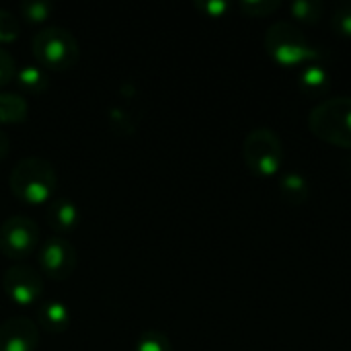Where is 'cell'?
Returning a JSON list of instances; mask_svg holds the SVG:
<instances>
[{
    "instance_id": "1",
    "label": "cell",
    "mask_w": 351,
    "mask_h": 351,
    "mask_svg": "<svg viewBox=\"0 0 351 351\" xmlns=\"http://www.w3.org/2000/svg\"><path fill=\"white\" fill-rule=\"evenodd\" d=\"M8 187L23 204L43 206L53 199L58 189V173L47 158L25 156L12 167L8 175Z\"/></svg>"
},
{
    "instance_id": "2",
    "label": "cell",
    "mask_w": 351,
    "mask_h": 351,
    "mask_svg": "<svg viewBox=\"0 0 351 351\" xmlns=\"http://www.w3.org/2000/svg\"><path fill=\"white\" fill-rule=\"evenodd\" d=\"M265 49L267 56L284 68H304L308 64H317L323 56V51L311 43L302 29L290 21H276L274 25L267 27Z\"/></svg>"
},
{
    "instance_id": "3",
    "label": "cell",
    "mask_w": 351,
    "mask_h": 351,
    "mask_svg": "<svg viewBox=\"0 0 351 351\" xmlns=\"http://www.w3.org/2000/svg\"><path fill=\"white\" fill-rule=\"evenodd\" d=\"M308 128L319 140L351 150V97H333L317 103L308 113Z\"/></svg>"
},
{
    "instance_id": "4",
    "label": "cell",
    "mask_w": 351,
    "mask_h": 351,
    "mask_svg": "<svg viewBox=\"0 0 351 351\" xmlns=\"http://www.w3.org/2000/svg\"><path fill=\"white\" fill-rule=\"evenodd\" d=\"M31 49L37 64L43 70L66 72L72 70L80 58V47L76 37L64 27H43L31 39Z\"/></svg>"
},
{
    "instance_id": "5",
    "label": "cell",
    "mask_w": 351,
    "mask_h": 351,
    "mask_svg": "<svg viewBox=\"0 0 351 351\" xmlns=\"http://www.w3.org/2000/svg\"><path fill=\"white\" fill-rule=\"evenodd\" d=\"M286 152L280 136L271 128H255L243 142V160L259 179H271L280 173Z\"/></svg>"
},
{
    "instance_id": "6",
    "label": "cell",
    "mask_w": 351,
    "mask_h": 351,
    "mask_svg": "<svg viewBox=\"0 0 351 351\" xmlns=\"http://www.w3.org/2000/svg\"><path fill=\"white\" fill-rule=\"evenodd\" d=\"M39 245V226L33 218L14 214L0 224V253L10 261H23Z\"/></svg>"
},
{
    "instance_id": "7",
    "label": "cell",
    "mask_w": 351,
    "mask_h": 351,
    "mask_svg": "<svg viewBox=\"0 0 351 351\" xmlns=\"http://www.w3.org/2000/svg\"><path fill=\"white\" fill-rule=\"evenodd\" d=\"M2 288L14 306L29 308L43 296V276L27 263H14L2 276Z\"/></svg>"
},
{
    "instance_id": "8",
    "label": "cell",
    "mask_w": 351,
    "mask_h": 351,
    "mask_svg": "<svg viewBox=\"0 0 351 351\" xmlns=\"http://www.w3.org/2000/svg\"><path fill=\"white\" fill-rule=\"evenodd\" d=\"M41 276L53 282H66L76 269V249L66 237L47 239L37 253Z\"/></svg>"
},
{
    "instance_id": "9",
    "label": "cell",
    "mask_w": 351,
    "mask_h": 351,
    "mask_svg": "<svg viewBox=\"0 0 351 351\" xmlns=\"http://www.w3.org/2000/svg\"><path fill=\"white\" fill-rule=\"evenodd\" d=\"M39 327L27 317H10L0 323V351H37Z\"/></svg>"
},
{
    "instance_id": "10",
    "label": "cell",
    "mask_w": 351,
    "mask_h": 351,
    "mask_svg": "<svg viewBox=\"0 0 351 351\" xmlns=\"http://www.w3.org/2000/svg\"><path fill=\"white\" fill-rule=\"evenodd\" d=\"M47 224L56 232V237H64L74 232L80 226V210L70 197H53L47 204Z\"/></svg>"
},
{
    "instance_id": "11",
    "label": "cell",
    "mask_w": 351,
    "mask_h": 351,
    "mask_svg": "<svg viewBox=\"0 0 351 351\" xmlns=\"http://www.w3.org/2000/svg\"><path fill=\"white\" fill-rule=\"evenodd\" d=\"M37 321L49 333H64L70 327V308L62 300H43L37 308Z\"/></svg>"
},
{
    "instance_id": "12",
    "label": "cell",
    "mask_w": 351,
    "mask_h": 351,
    "mask_svg": "<svg viewBox=\"0 0 351 351\" xmlns=\"http://www.w3.org/2000/svg\"><path fill=\"white\" fill-rule=\"evenodd\" d=\"M29 115V103L23 95L0 93V125L23 123Z\"/></svg>"
},
{
    "instance_id": "13",
    "label": "cell",
    "mask_w": 351,
    "mask_h": 351,
    "mask_svg": "<svg viewBox=\"0 0 351 351\" xmlns=\"http://www.w3.org/2000/svg\"><path fill=\"white\" fill-rule=\"evenodd\" d=\"M16 84L31 95H41L49 88V78H47V70H43L39 64H25L21 68H16V76H14Z\"/></svg>"
},
{
    "instance_id": "14",
    "label": "cell",
    "mask_w": 351,
    "mask_h": 351,
    "mask_svg": "<svg viewBox=\"0 0 351 351\" xmlns=\"http://www.w3.org/2000/svg\"><path fill=\"white\" fill-rule=\"evenodd\" d=\"M280 193L282 197L292 204V206H300L311 197V185L306 181L304 175L300 173H288L280 179Z\"/></svg>"
},
{
    "instance_id": "15",
    "label": "cell",
    "mask_w": 351,
    "mask_h": 351,
    "mask_svg": "<svg viewBox=\"0 0 351 351\" xmlns=\"http://www.w3.org/2000/svg\"><path fill=\"white\" fill-rule=\"evenodd\" d=\"M300 86L306 93H325L331 86V76L329 72L321 66V64H308L300 70Z\"/></svg>"
},
{
    "instance_id": "16",
    "label": "cell",
    "mask_w": 351,
    "mask_h": 351,
    "mask_svg": "<svg viewBox=\"0 0 351 351\" xmlns=\"http://www.w3.org/2000/svg\"><path fill=\"white\" fill-rule=\"evenodd\" d=\"M288 10L298 23L317 25L325 14V4L319 0H296L292 4H288Z\"/></svg>"
},
{
    "instance_id": "17",
    "label": "cell",
    "mask_w": 351,
    "mask_h": 351,
    "mask_svg": "<svg viewBox=\"0 0 351 351\" xmlns=\"http://www.w3.org/2000/svg\"><path fill=\"white\" fill-rule=\"evenodd\" d=\"M134 351H173V343L160 329H146L138 337Z\"/></svg>"
},
{
    "instance_id": "18",
    "label": "cell",
    "mask_w": 351,
    "mask_h": 351,
    "mask_svg": "<svg viewBox=\"0 0 351 351\" xmlns=\"http://www.w3.org/2000/svg\"><path fill=\"white\" fill-rule=\"evenodd\" d=\"M19 12L27 23H43L53 12V4L47 0H25L19 4Z\"/></svg>"
},
{
    "instance_id": "19",
    "label": "cell",
    "mask_w": 351,
    "mask_h": 351,
    "mask_svg": "<svg viewBox=\"0 0 351 351\" xmlns=\"http://www.w3.org/2000/svg\"><path fill=\"white\" fill-rule=\"evenodd\" d=\"M239 8L247 16H269L282 8V2H278V0H255V2L247 0V2H241Z\"/></svg>"
},
{
    "instance_id": "20",
    "label": "cell",
    "mask_w": 351,
    "mask_h": 351,
    "mask_svg": "<svg viewBox=\"0 0 351 351\" xmlns=\"http://www.w3.org/2000/svg\"><path fill=\"white\" fill-rule=\"evenodd\" d=\"M21 33V25H19V19L6 10V8H0V43H12Z\"/></svg>"
},
{
    "instance_id": "21",
    "label": "cell",
    "mask_w": 351,
    "mask_h": 351,
    "mask_svg": "<svg viewBox=\"0 0 351 351\" xmlns=\"http://www.w3.org/2000/svg\"><path fill=\"white\" fill-rule=\"evenodd\" d=\"M331 25L341 37L351 39V2H341L335 8V12L331 16Z\"/></svg>"
},
{
    "instance_id": "22",
    "label": "cell",
    "mask_w": 351,
    "mask_h": 351,
    "mask_svg": "<svg viewBox=\"0 0 351 351\" xmlns=\"http://www.w3.org/2000/svg\"><path fill=\"white\" fill-rule=\"evenodd\" d=\"M14 76H16V62L6 49L0 47V86L10 84Z\"/></svg>"
},
{
    "instance_id": "23",
    "label": "cell",
    "mask_w": 351,
    "mask_h": 351,
    "mask_svg": "<svg viewBox=\"0 0 351 351\" xmlns=\"http://www.w3.org/2000/svg\"><path fill=\"white\" fill-rule=\"evenodd\" d=\"M195 6H197L204 14L214 16V19L224 16V14H226V10L230 8V4H228V2H224V0H206V2H195Z\"/></svg>"
},
{
    "instance_id": "24",
    "label": "cell",
    "mask_w": 351,
    "mask_h": 351,
    "mask_svg": "<svg viewBox=\"0 0 351 351\" xmlns=\"http://www.w3.org/2000/svg\"><path fill=\"white\" fill-rule=\"evenodd\" d=\"M8 152H10V140H8V136L0 130V162L8 156Z\"/></svg>"
}]
</instances>
